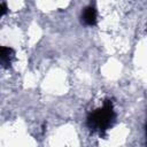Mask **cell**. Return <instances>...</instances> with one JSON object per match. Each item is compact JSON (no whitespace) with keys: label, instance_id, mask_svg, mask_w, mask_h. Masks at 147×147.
Listing matches in <instances>:
<instances>
[{"label":"cell","instance_id":"cell-1","mask_svg":"<svg viewBox=\"0 0 147 147\" xmlns=\"http://www.w3.org/2000/svg\"><path fill=\"white\" fill-rule=\"evenodd\" d=\"M115 119V111L110 100H107L101 108L95 109L87 116V126L98 132H105Z\"/></svg>","mask_w":147,"mask_h":147},{"label":"cell","instance_id":"cell-2","mask_svg":"<svg viewBox=\"0 0 147 147\" xmlns=\"http://www.w3.org/2000/svg\"><path fill=\"white\" fill-rule=\"evenodd\" d=\"M82 21L84 22V24L86 25H95L96 23V10L94 7L88 6L86 8H84L83 13H82Z\"/></svg>","mask_w":147,"mask_h":147},{"label":"cell","instance_id":"cell-3","mask_svg":"<svg viewBox=\"0 0 147 147\" xmlns=\"http://www.w3.org/2000/svg\"><path fill=\"white\" fill-rule=\"evenodd\" d=\"M1 63L3 67H8V64H10L13 57H14V51L9 47H1Z\"/></svg>","mask_w":147,"mask_h":147},{"label":"cell","instance_id":"cell-4","mask_svg":"<svg viewBox=\"0 0 147 147\" xmlns=\"http://www.w3.org/2000/svg\"><path fill=\"white\" fill-rule=\"evenodd\" d=\"M7 11V8H6V5L5 3H1V16H3Z\"/></svg>","mask_w":147,"mask_h":147},{"label":"cell","instance_id":"cell-5","mask_svg":"<svg viewBox=\"0 0 147 147\" xmlns=\"http://www.w3.org/2000/svg\"><path fill=\"white\" fill-rule=\"evenodd\" d=\"M146 136H147V123H146Z\"/></svg>","mask_w":147,"mask_h":147}]
</instances>
